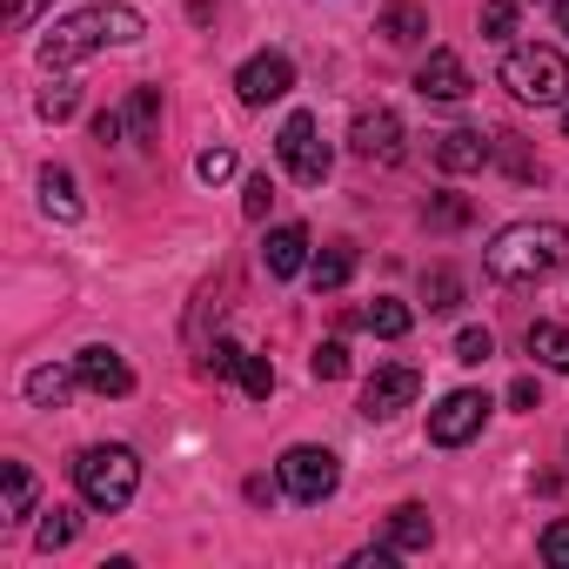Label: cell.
Returning a JSON list of instances; mask_svg holds the SVG:
<instances>
[{
	"mask_svg": "<svg viewBox=\"0 0 569 569\" xmlns=\"http://www.w3.org/2000/svg\"><path fill=\"white\" fill-rule=\"evenodd\" d=\"M74 376H81V389H94V396H128V389H134L128 356L108 349V342H88V349L74 356Z\"/></svg>",
	"mask_w": 569,
	"mask_h": 569,
	"instance_id": "8fae6325",
	"label": "cell"
},
{
	"mask_svg": "<svg viewBox=\"0 0 569 569\" xmlns=\"http://www.w3.org/2000/svg\"><path fill=\"white\" fill-rule=\"evenodd\" d=\"M81 108V94H74V81H54V88H41V114L48 121H68Z\"/></svg>",
	"mask_w": 569,
	"mask_h": 569,
	"instance_id": "f1b7e54d",
	"label": "cell"
},
{
	"mask_svg": "<svg viewBox=\"0 0 569 569\" xmlns=\"http://www.w3.org/2000/svg\"><path fill=\"white\" fill-rule=\"evenodd\" d=\"M429 221H436V228H462V221H469V201L442 194V201H429Z\"/></svg>",
	"mask_w": 569,
	"mask_h": 569,
	"instance_id": "836d02e7",
	"label": "cell"
},
{
	"mask_svg": "<svg viewBox=\"0 0 569 569\" xmlns=\"http://www.w3.org/2000/svg\"><path fill=\"white\" fill-rule=\"evenodd\" d=\"M74 389H81V376H74V369H54V362L28 369V402H34V409H61Z\"/></svg>",
	"mask_w": 569,
	"mask_h": 569,
	"instance_id": "e0dca14e",
	"label": "cell"
},
{
	"mask_svg": "<svg viewBox=\"0 0 569 569\" xmlns=\"http://www.w3.org/2000/svg\"><path fill=\"white\" fill-rule=\"evenodd\" d=\"M309 274H316V289H342V281L356 274V248H349V241H336V248H322V254L309 261Z\"/></svg>",
	"mask_w": 569,
	"mask_h": 569,
	"instance_id": "7402d4cb",
	"label": "cell"
},
{
	"mask_svg": "<svg viewBox=\"0 0 569 569\" xmlns=\"http://www.w3.org/2000/svg\"><path fill=\"white\" fill-rule=\"evenodd\" d=\"M416 94H422V101H469V68H462V54L436 48V54L416 68Z\"/></svg>",
	"mask_w": 569,
	"mask_h": 569,
	"instance_id": "4fadbf2b",
	"label": "cell"
},
{
	"mask_svg": "<svg viewBox=\"0 0 569 569\" xmlns=\"http://www.w3.org/2000/svg\"><path fill=\"white\" fill-rule=\"evenodd\" d=\"M296 88V61L289 54H254V61H241V74H234V94L248 101V108H268V101H281Z\"/></svg>",
	"mask_w": 569,
	"mask_h": 569,
	"instance_id": "ba28073f",
	"label": "cell"
},
{
	"mask_svg": "<svg viewBox=\"0 0 569 569\" xmlns=\"http://www.w3.org/2000/svg\"><path fill=\"white\" fill-rule=\"evenodd\" d=\"M316 254H309V228L302 221H281V228H268V241H261V268L274 274V281H289V274H302Z\"/></svg>",
	"mask_w": 569,
	"mask_h": 569,
	"instance_id": "7c38bea8",
	"label": "cell"
},
{
	"mask_svg": "<svg viewBox=\"0 0 569 569\" xmlns=\"http://www.w3.org/2000/svg\"><path fill=\"white\" fill-rule=\"evenodd\" d=\"M409 309L402 302H369V309H356V329H369V336H382V342H402L409 336Z\"/></svg>",
	"mask_w": 569,
	"mask_h": 569,
	"instance_id": "44dd1931",
	"label": "cell"
},
{
	"mask_svg": "<svg viewBox=\"0 0 569 569\" xmlns=\"http://www.w3.org/2000/svg\"><path fill=\"white\" fill-rule=\"evenodd\" d=\"M268 201H274V181H268V174H254V181H248V201H241V208H248V214L261 221V214H268Z\"/></svg>",
	"mask_w": 569,
	"mask_h": 569,
	"instance_id": "e575fe53",
	"label": "cell"
},
{
	"mask_svg": "<svg viewBox=\"0 0 569 569\" xmlns=\"http://www.w3.org/2000/svg\"><path fill=\"white\" fill-rule=\"evenodd\" d=\"M274 476H281V489H289L296 502H329V496L342 489V462H336V449H316V442H296L289 456L274 462Z\"/></svg>",
	"mask_w": 569,
	"mask_h": 569,
	"instance_id": "5b68a950",
	"label": "cell"
},
{
	"mask_svg": "<svg viewBox=\"0 0 569 569\" xmlns=\"http://www.w3.org/2000/svg\"><path fill=\"white\" fill-rule=\"evenodd\" d=\"M429 542H436V522H429L422 502H402V509L382 522V549H396V556H416V549H429Z\"/></svg>",
	"mask_w": 569,
	"mask_h": 569,
	"instance_id": "9a60e30c",
	"label": "cell"
},
{
	"mask_svg": "<svg viewBox=\"0 0 569 569\" xmlns=\"http://www.w3.org/2000/svg\"><path fill=\"white\" fill-rule=\"evenodd\" d=\"M422 302H429L436 316H449V309L462 302V274H456V268H429V274H422Z\"/></svg>",
	"mask_w": 569,
	"mask_h": 569,
	"instance_id": "cb8c5ba5",
	"label": "cell"
},
{
	"mask_svg": "<svg viewBox=\"0 0 569 569\" xmlns=\"http://www.w3.org/2000/svg\"><path fill=\"white\" fill-rule=\"evenodd\" d=\"M376 34H382L389 48H416V41H429V14L416 8V0H396V8L376 21Z\"/></svg>",
	"mask_w": 569,
	"mask_h": 569,
	"instance_id": "2e32d148",
	"label": "cell"
},
{
	"mask_svg": "<svg viewBox=\"0 0 569 569\" xmlns=\"http://www.w3.org/2000/svg\"><path fill=\"white\" fill-rule=\"evenodd\" d=\"M309 376H316V382H342V376H349V349H342V342H322V349L309 356Z\"/></svg>",
	"mask_w": 569,
	"mask_h": 569,
	"instance_id": "83f0119b",
	"label": "cell"
},
{
	"mask_svg": "<svg viewBox=\"0 0 569 569\" xmlns=\"http://www.w3.org/2000/svg\"><path fill=\"white\" fill-rule=\"evenodd\" d=\"M274 154H281V168H289L302 188H322L329 181V141L316 134V114H289L281 121V134H274Z\"/></svg>",
	"mask_w": 569,
	"mask_h": 569,
	"instance_id": "8992f818",
	"label": "cell"
},
{
	"mask_svg": "<svg viewBox=\"0 0 569 569\" xmlns=\"http://www.w3.org/2000/svg\"><path fill=\"white\" fill-rule=\"evenodd\" d=\"M562 128H569V108H562Z\"/></svg>",
	"mask_w": 569,
	"mask_h": 569,
	"instance_id": "f35d334b",
	"label": "cell"
},
{
	"mask_svg": "<svg viewBox=\"0 0 569 569\" xmlns=\"http://www.w3.org/2000/svg\"><path fill=\"white\" fill-rule=\"evenodd\" d=\"M74 536H81V516H74V509H54V516L34 529V542H41V549H68Z\"/></svg>",
	"mask_w": 569,
	"mask_h": 569,
	"instance_id": "484cf974",
	"label": "cell"
},
{
	"mask_svg": "<svg viewBox=\"0 0 569 569\" xmlns=\"http://www.w3.org/2000/svg\"><path fill=\"white\" fill-rule=\"evenodd\" d=\"M154 128H161V88H134V94H128V108H121V134L154 141Z\"/></svg>",
	"mask_w": 569,
	"mask_h": 569,
	"instance_id": "d6986e66",
	"label": "cell"
},
{
	"mask_svg": "<svg viewBox=\"0 0 569 569\" xmlns=\"http://www.w3.org/2000/svg\"><path fill=\"white\" fill-rule=\"evenodd\" d=\"M416 396H422V376H416L409 362L376 369V376H369V389H362V416H369V422H396Z\"/></svg>",
	"mask_w": 569,
	"mask_h": 569,
	"instance_id": "9c48e42d",
	"label": "cell"
},
{
	"mask_svg": "<svg viewBox=\"0 0 569 569\" xmlns=\"http://www.w3.org/2000/svg\"><path fill=\"white\" fill-rule=\"evenodd\" d=\"M194 174H201L208 188H214V181H228V174H234V148H208V154L194 161Z\"/></svg>",
	"mask_w": 569,
	"mask_h": 569,
	"instance_id": "1f68e13d",
	"label": "cell"
},
{
	"mask_svg": "<svg viewBox=\"0 0 569 569\" xmlns=\"http://www.w3.org/2000/svg\"><path fill=\"white\" fill-rule=\"evenodd\" d=\"M489 356H496V336H489V329H462V336H456V362H462V369H482Z\"/></svg>",
	"mask_w": 569,
	"mask_h": 569,
	"instance_id": "4316f807",
	"label": "cell"
},
{
	"mask_svg": "<svg viewBox=\"0 0 569 569\" xmlns=\"http://www.w3.org/2000/svg\"><path fill=\"white\" fill-rule=\"evenodd\" d=\"M141 34H148L141 8H128V0H94V8L54 21L34 54H41V68H74V61H88V54H101V48H134Z\"/></svg>",
	"mask_w": 569,
	"mask_h": 569,
	"instance_id": "6da1fadb",
	"label": "cell"
},
{
	"mask_svg": "<svg viewBox=\"0 0 569 569\" xmlns=\"http://www.w3.org/2000/svg\"><path fill=\"white\" fill-rule=\"evenodd\" d=\"M41 8H48V0H8V21H14V28H28Z\"/></svg>",
	"mask_w": 569,
	"mask_h": 569,
	"instance_id": "d590c367",
	"label": "cell"
},
{
	"mask_svg": "<svg viewBox=\"0 0 569 569\" xmlns=\"http://www.w3.org/2000/svg\"><path fill=\"white\" fill-rule=\"evenodd\" d=\"M489 396L482 389H456V396H442L436 409H429V442L436 449H462V442H476L482 436V422H489Z\"/></svg>",
	"mask_w": 569,
	"mask_h": 569,
	"instance_id": "52a82bcc",
	"label": "cell"
},
{
	"mask_svg": "<svg viewBox=\"0 0 569 569\" xmlns=\"http://www.w3.org/2000/svg\"><path fill=\"white\" fill-rule=\"evenodd\" d=\"M489 141H496V161H502L516 181H529V174H536V161L522 154V141H516V134H489Z\"/></svg>",
	"mask_w": 569,
	"mask_h": 569,
	"instance_id": "f546056e",
	"label": "cell"
},
{
	"mask_svg": "<svg viewBox=\"0 0 569 569\" xmlns=\"http://www.w3.org/2000/svg\"><path fill=\"white\" fill-rule=\"evenodd\" d=\"M522 108H562L569 101V61L556 54V48H509L502 54V74H496Z\"/></svg>",
	"mask_w": 569,
	"mask_h": 569,
	"instance_id": "277c9868",
	"label": "cell"
},
{
	"mask_svg": "<svg viewBox=\"0 0 569 569\" xmlns=\"http://www.w3.org/2000/svg\"><path fill=\"white\" fill-rule=\"evenodd\" d=\"M556 28H562V34H569V0H556Z\"/></svg>",
	"mask_w": 569,
	"mask_h": 569,
	"instance_id": "74e56055",
	"label": "cell"
},
{
	"mask_svg": "<svg viewBox=\"0 0 569 569\" xmlns=\"http://www.w3.org/2000/svg\"><path fill=\"white\" fill-rule=\"evenodd\" d=\"M234 382H241L254 402H268V396H274V369H268V356H248V349H241V362H234Z\"/></svg>",
	"mask_w": 569,
	"mask_h": 569,
	"instance_id": "d4e9b609",
	"label": "cell"
},
{
	"mask_svg": "<svg viewBox=\"0 0 569 569\" xmlns=\"http://www.w3.org/2000/svg\"><path fill=\"white\" fill-rule=\"evenodd\" d=\"M74 489H81V502L88 509H128L134 502V489H141V456L128 449V442H94V449H81L74 456Z\"/></svg>",
	"mask_w": 569,
	"mask_h": 569,
	"instance_id": "3957f363",
	"label": "cell"
},
{
	"mask_svg": "<svg viewBox=\"0 0 569 569\" xmlns=\"http://www.w3.org/2000/svg\"><path fill=\"white\" fill-rule=\"evenodd\" d=\"M542 562L549 569H569V522H549L542 529Z\"/></svg>",
	"mask_w": 569,
	"mask_h": 569,
	"instance_id": "d6a6232c",
	"label": "cell"
},
{
	"mask_svg": "<svg viewBox=\"0 0 569 569\" xmlns=\"http://www.w3.org/2000/svg\"><path fill=\"white\" fill-rule=\"evenodd\" d=\"M482 161H496V141H482L476 128H449V134H436V168L469 174V168H482Z\"/></svg>",
	"mask_w": 569,
	"mask_h": 569,
	"instance_id": "5bb4252c",
	"label": "cell"
},
{
	"mask_svg": "<svg viewBox=\"0 0 569 569\" xmlns=\"http://www.w3.org/2000/svg\"><path fill=\"white\" fill-rule=\"evenodd\" d=\"M482 34H489V41L516 34V0H482Z\"/></svg>",
	"mask_w": 569,
	"mask_h": 569,
	"instance_id": "4dcf8cb0",
	"label": "cell"
},
{
	"mask_svg": "<svg viewBox=\"0 0 569 569\" xmlns=\"http://www.w3.org/2000/svg\"><path fill=\"white\" fill-rule=\"evenodd\" d=\"M509 409H536V382H529V376H522V382L509 389Z\"/></svg>",
	"mask_w": 569,
	"mask_h": 569,
	"instance_id": "8d00e7d4",
	"label": "cell"
},
{
	"mask_svg": "<svg viewBox=\"0 0 569 569\" xmlns=\"http://www.w3.org/2000/svg\"><path fill=\"white\" fill-rule=\"evenodd\" d=\"M0 482H8V522L34 516V476H28V462H0Z\"/></svg>",
	"mask_w": 569,
	"mask_h": 569,
	"instance_id": "603a6c76",
	"label": "cell"
},
{
	"mask_svg": "<svg viewBox=\"0 0 569 569\" xmlns=\"http://www.w3.org/2000/svg\"><path fill=\"white\" fill-rule=\"evenodd\" d=\"M482 261L496 281H549L569 268V228L562 221H509V228H496Z\"/></svg>",
	"mask_w": 569,
	"mask_h": 569,
	"instance_id": "7a4b0ae2",
	"label": "cell"
},
{
	"mask_svg": "<svg viewBox=\"0 0 569 569\" xmlns=\"http://www.w3.org/2000/svg\"><path fill=\"white\" fill-rule=\"evenodd\" d=\"M41 208L54 221H81V194H74V174L68 168H41Z\"/></svg>",
	"mask_w": 569,
	"mask_h": 569,
	"instance_id": "ffe728a7",
	"label": "cell"
},
{
	"mask_svg": "<svg viewBox=\"0 0 569 569\" xmlns=\"http://www.w3.org/2000/svg\"><path fill=\"white\" fill-rule=\"evenodd\" d=\"M349 148L362 154V161H402V121L389 114V108H362L356 114V128H349Z\"/></svg>",
	"mask_w": 569,
	"mask_h": 569,
	"instance_id": "30bf717a",
	"label": "cell"
},
{
	"mask_svg": "<svg viewBox=\"0 0 569 569\" xmlns=\"http://www.w3.org/2000/svg\"><path fill=\"white\" fill-rule=\"evenodd\" d=\"M529 356L556 376H569V322H529Z\"/></svg>",
	"mask_w": 569,
	"mask_h": 569,
	"instance_id": "ac0fdd59",
	"label": "cell"
}]
</instances>
